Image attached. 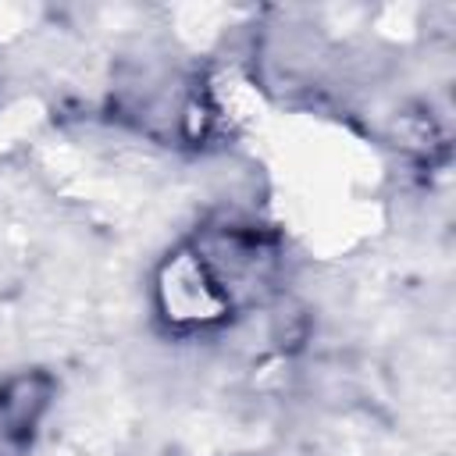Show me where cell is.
I'll list each match as a JSON object with an SVG mask.
<instances>
[{
	"mask_svg": "<svg viewBox=\"0 0 456 456\" xmlns=\"http://www.w3.org/2000/svg\"><path fill=\"white\" fill-rule=\"evenodd\" d=\"M200 253H178L160 274V303L178 324H207L228 310V289Z\"/></svg>",
	"mask_w": 456,
	"mask_h": 456,
	"instance_id": "1",
	"label": "cell"
}]
</instances>
